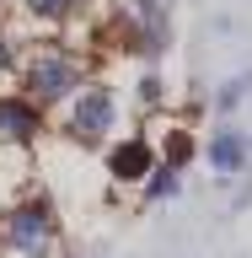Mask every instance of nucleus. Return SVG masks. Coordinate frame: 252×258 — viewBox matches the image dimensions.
<instances>
[{"label":"nucleus","instance_id":"nucleus-2","mask_svg":"<svg viewBox=\"0 0 252 258\" xmlns=\"http://www.w3.org/2000/svg\"><path fill=\"white\" fill-rule=\"evenodd\" d=\"M75 81H80L75 59H70V54H59V48H43V54L27 64V92L38 97V102H54V97H64Z\"/></svg>","mask_w":252,"mask_h":258},{"label":"nucleus","instance_id":"nucleus-9","mask_svg":"<svg viewBox=\"0 0 252 258\" xmlns=\"http://www.w3.org/2000/svg\"><path fill=\"white\" fill-rule=\"evenodd\" d=\"M166 161H172V167H183V161H188V135H172V145H166Z\"/></svg>","mask_w":252,"mask_h":258},{"label":"nucleus","instance_id":"nucleus-3","mask_svg":"<svg viewBox=\"0 0 252 258\" xmlns=\"http://www.w3.org/2000/svg\"><path fill=\"white\" fill-rule=\"evenodd\" d=\"M113 124V97L108 92H86L75 102V118H70V129H75L80 140H97V135H108Z\"/></svg>","mask_w":252,"mask_h":258},{"label":"nucleus","instance_id":"nucleus-5","mask_svg":"<svg viewBox=\"0 0 252 258\" xmlns=\"http://www.w3.org/2000/svg\"><path fill=\"white\" fill-rule=\"evenodd\" d=\"M150 172V145L145 140H129L113 151V177H145Z\"/></svg>","mask_w":252,"mask_h":258},{"label":"nucleus","instance_id":"nucleus-6","mask_svg":"<svg viewBox=\"0 0 252 258\" xmlns=\"http://www.w3.org/2000/svg\"><path fill=\"white\" fill-rule=\"evenodd\" d=\"M209 156H215V167H220V172H236L241 161H247V140H241V135H220Z\"/></svg>","mask_w":252,"mask_h":258},{"label":"nucleus","instance_id":"nucleus-4","mask_svg":"<svg viewBox=\"0 0 252 258\" xmlns=\"http://www.w3.org/2000/svg\"><path fill=\"white\" fill-rule=\"evenodd\" d=\"M32 135H38V108L16 102V97H0V145H22Z\"/></svg>","mask_w":252,"mask_h":258},{"label":"nucleus","instance_id":"nucleus-8","mask_svg":"<svg viewBox=\"0 0 252 258\" xmlns=\"http://www.w3.org/2000/svg\"><path fill=\"white\" fill-rule=\"evenodd\" d=\"M172 188H177V172H156L150 177V199H166Z\"/></svg>","mask_w":252,"mask_h":258},{"label":"nucleus","instance_id":"nucleus-7","mask_svg":"<svg viewBox=\"0 0 252 258\" xmlns=\"http://www.w3.org/2000/svg\"><path fill=\"white\" fill-rule=\"evenodd\" d=\"M27 6H32L38 16H64L70 6H75V0H27Z\"/></svg>","mask_w":252,"mask_h":258},{"label":"nucleus","instance_id":"nucleus-1","mask_svg":"<svg viewBox=\"0 0 252 258\" xmlns=\"http://www.w3.org/2000/svg\"><path fill=\"white\" fill-rule=\"evenodd\" d=\"M0 237L22 258H48V247H54V215H48V205H16L0 221Z\"/></svg>","mask_w":252,"mask_h":258}]
</instances>
